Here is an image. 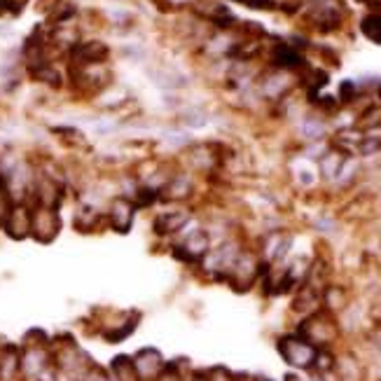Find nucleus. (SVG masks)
Instances as JSON below:
<instances>
[{"instance_id": "f257e3e1", "label": "nucleus", "mask_w": 381, "mask_h": 381, "mask_svg": "<svg viewBox=\"0 0 381 381\" xmlns=\"http://www.w3.org/2000/svg\"><path fill=\"white\" fill-rule=\"evenodd\" d=\"M213 246V238L206 232L202 222L197 225V220L187 227L183 234H178L171 243H166L169 253L176 257L178 262H183L185 267H197L204 260V255L209 253Z\"/></svg>"}, {"instance_id": "f03ea898", "label": "nucleus", "mask_w": 381, "mask_h": 381, "mask_svg": "<svg viewBox=\"0 0 381 381\" xmlns=\"http://www.w3.org/2000/svg\"><path fill=\"white\" fill-rule=\"evenodd\" d=\"M195 220L197 218L192 206H157V211L152 213L150 220V232L161 243H171Z\"/></svg>"}, {"instance_id": "7ed1b4c3", "label": "nucleus", "mask_w": 381, "mask_h": 381, "mask_svg": "<svg viewBox=\"0 0 381 381\" xmlns=\"http://www.w3.org/2000/svg\"><path fill=\"white\" fill-rule=\"evenodd\" d=\"M220 147L213 143H190L178 154V166L192 176H209L220 166Z\"/></svg>"}, {"instance_id": "20e7f679", "label": "nucleus", "mask_w": 381, "mask_h": 381, "mask_svg": "<svg viewBox=\"0 0 381 381\" xmlns=\"http://www.w3.org/2000/svg\"><path fill=\"white\" fill-rule=\"evenodd\" d=\"M103 218H106V227L115 232V234H129L138 218V206L133 199L124 195H113L108 197L106 206H103Z\"/></svg>"}, {"instance_id": "39448f33", "label": "nucleus", "mask_w": 381, "mask_h": 381, "mask_svg": "<svg viewBox=\"0 0 381 381\" xmlns=\"http://www.w3.org/2000/svg\"><path fill=\"white\" fill-rule=\"evenodd\" d=\"M197 176H192L190 171L178 169L173 171L171 180L166 183V187L161 190L159 206H192L195 209V199H197Z\"/></svg>"}, {"instance_id": "423d86ee", "label": "nucleus", "mask_w": 381, "mask_h": 381, "mask_svg": "<svg viewBox=\"0 0 381 381\" xmlns=\"http://www.w3.org/2000/svg\"><path fill=\"white\" fill-rule=\"evenodd\" d=\"M297 334H300L302 339H307L309 344L316 346V348H325L337 339V323H334L332 314L314 311L300 323Z\"/></svg>"}, {"instance_id": "0eeeda50", "label": "nucleus", "mask_w": 381, "mask_h": 381, "mask_svg": "<svg viewBox=\"0 0 381 381\" xmlns=\"http://www.w3.org/2000/svg\"><path fill=\"white\" fill-rule=\"evenodd\" d=\"M63 220L59 209H47V206H33L31 213V238L38 243H51L61 234Z\"/></svg>"}, {"instance_id": "6e6552de", "label": "nucleus", "mask_w": 381, "mask_h": 381, "mask_svg": "<svg viewBox=\"0 0 381 381\" xmlns=\"http://www.w3.org/2000/svg\"><path fill=\"white\" fill-rule=\"evenodd\" d=\"M279 353L288 365L297 367V370H314L318 348L309 344L307 339H302L300 334H286V337L279 339Z\"/></svg>"}, {"instance_id": "1a4fd4ad", "label": "nucleus", "mask_w": 381, "mask_h": 381, "mask_svg": "<svg viewBox=\"0 0 381 381\" xmlns=\"http://www.w3.org/2000/svg\"><path fill=\"white\" fill-rule=\"evenodd\" d=\"M108 59H111V47L101 40H77L68 49V61L75 68L106 66Z\"/></svg>"}, {"instance_id": "9d476101", "label": "nucleus", "mask_w": 381, "mask_h": 381, "mask_svg": "<svg viewBox=\"0 0 381 381\" xmlns=\"http://www.w3.org/2000/svg\"><path fill=\"white\" fill-rule=\"evenodd\" d=\"M131 363H133V370H136V374H138L140 381H157L166 367V358L159 348L145 346V348H138V351L133 353Z\"/></svg>"}, {"instance_id": "9b49d317", "label": "nucleus", "mask_w": 381, "mask_h": 381, "mask_svg": "<svg viewBox=\"0 0 381 381\" xmlns=\"http://www.w3.org/2000/svg\"><path fill=\"white\" fill-rule=\"evenodd\" d=\"M31 213H33V206L26 202H17L12 206L10 216L5 218L3 225V234L12 238V241H26L31 238Z\"/></svg>"}, {"instance_id": "f8f14e48", "label": "nucleus", "mask_w": 381, "mask_h": 381, "mask_svg": "<svg viewBox=\"0 0 381 381\" xmlns=\"http://www.w3.org/2000/svg\"><path fill=\"white\" fill-rule=\"evenodd\" d=\"M73 227L80 234H99L106 232V218H103V209H96L94 204H80L73 213Z\"/></svg>"}, {"instance_id": "ddd939ff", "label": "nucleus", "mask_w": 381, "mask_h": 381, "mask_svg": "<svg viewBox=\"0 0 381 381\" xmlns=\"http://www.w3.org/2000/svg\"><path fill=\"white\" fill-rule=\"evenodd\" d=\"M140 323V314L138 311H127V314H120V318L113 323V325H106V330H103V339L113 341V344H117V341H124L133 334V330L138 327Z\"/></svg>"}, {"instance_id": "4468645a", "label": "nucleus", "mask_w": 381, "mask_h": 381, "mask_svg": "<svg viewBox=\"0 0 381 381\" xmlns=\"http://www.w3.org/2000/svg\"><path fill=\"white\" fill-rule=\"evenodd\" d=\"M22 377V348L5 344L0 348V381H17Z\"/></svg>"}, {"instance_id": "2eb2a0df", "label": "nucleus", "mask_w": 381, "mask_h": 381, "mask_svg": "<svg viewBox=\"0 0 381 381\" xmlns=\"http://www.w3.org/2000/svg\"><path fill=\"white\" fill-rule=\"evenodd\" d=\"M150 80L159 89H164V92H178V89L187 87V77L180 73V70L169 68V66L150 68Z\"/></svg>"}, {"instance_id": "dca6fc26", "label": "nucleus", "mask_w": 381, "mask_h": 381, "mask_svg": "<svg viewBox=\"0 0 381 381\" xmlns=\"http://www.w3.org/2000/svg\"><path fill=\"white\" fill-rule=\"evenodd\" d=\"M29 75L33 77L35 82H42V85H49V87H61L63 77L59 70L54 68L51 61H44V63H38V66H31L29 68Z\"/></svg>"}, {"instance_id": "f3484780", "label": "nucleus", "mask_w": 381, "mask_h": 381, "mask_svg": "<svg viewBox=\"0 0 381 381\" xmlns=\"http://www.w3.org/2000/svg\"><path fill=\"white\" fill-rule=\"evenodd\" d=\"M111 374L115 381H140L138 374L133 370V363H131V356H115L111 360Z\"/></svg>"}, {"instance_id": "a211bd4d", "label": "nucleus", "mask_w": 381, "mask_h": 381, "mask_svg": "<svg viewBox=\"0 0 381 381\" xmlns=\"http://www.w3.org/2000/svg\"><path fill=\"white\" fill-rule=\"evenodd\" d=\"M192 367H187V360H166V367L164 372H161V377L157 381H185L187 372H190Z\"/></svg>"}, {"instance_id": "6ab92c4d", "label": "nucleus", "mask_w": 381, "mask_h": 381, "mask_svg": "<svg viewBox=\"0 0 381 381\" xmlns=\"http://www.w3.org/2000/svg\"><path fill=\"white\" fill-rule=\"evenodd\" d=\"M15 197H12L10 187H8V180H5L3 176H0V229H3L5 225V218L10 216L12 206H15Z\"/></svg>"}, {"instance_id": "aec40b11", "label": "nucleus", "mask_w": 381, "mask_h": 381, "mask_svg": "<svg viewBox=\"0 0 381 381\" xmlns=\"http://www.w3.org/2000/svg\"><path fill=\"white\" fill-rule=\"evenodd\" d=\"M206 120H209V115H206L204 111H199V108H185V111L180 113V122H183L185 127H190V129L204 127Z\"/></svg>"}, {"instance_id": "412c9836", "label": "nucleus", "mask_w": 381, "mask_h": 381, "mask_svg": "<svg viewBox=\"0 0 381 381\" xmlns=\"http://www.w3.org/2000/svg\"><path fill=\"white\" fill-rule=\"evenodd\" d=\"M363 33L374 42H381V12L363 19Z\"/></svg>"}, {"instance_id": "4be33fe9", "label": "nucleus", "mask_w": 381, "mask_h": 381, "mask_svg": "<svg viewBox=\"0 0 381 381\" xmlns=\"http://www.w3.org/2000/svg\"><path fill=\"white\" fill-rule=\"evenodd\" d=\"M82 381H115V379H113L111 370H106V367H101V365H92Z\"/></svg>"}, {"instance_id": "5701e85b", "label": "nucleus", "mask_w": 381, "mask_h": 381, "mask_svg": "<svg viewBox=\"0 0 381 381\" xmlns=\"http://www.w3.org/2000/svg\"><path fill=\"white\" fill-rule=\"evenodd\" d=\"M206 381H236V377L225 367H211V370H204Z\"/></svg>"}, {"instance_id": "b1692460", "label": "nucleus", "mask_w": 381, "mask_h": 381, "mask_svg": "<svg viewBox=\"0 0 381 381\" xmlns=\"http://www.w3.org/2000/svg\"><path fill=\"white\" fill-rule=\"evenodd\" d=\"M185 381H206V374H204V370H190Z\"/></svg>"}, {"instance_id": "393cba45", "label": "nucleus", "mask_w": 381, "mask_h": 381, "mask_svg": "<svg viewBox=\"0 0 381 381\" xmlns=\"http://www.w3.org/2000/svg\"><path fill=\"white\" fill-rule=\"evenodd\" d=\"M379 96H381V89H379Z\"/></svg>"}, {"instance_id": "a878e982", "label": "nucleus", "mask_w": 381, "mask_h": 381, "mask_svg": "<svg viewBox=\"0 0 381 381\" xmlns=\"http://www.w3.org/2000/svg\"><path fill=\"white\" fill-rule=\"evenodd\" d=\"M262 381H267V379H262Z\"/></svg>"}]
</instances>
